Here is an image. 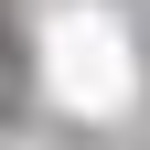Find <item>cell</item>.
I'll return each mask as SVG.
<instances>
[{"label": "cell", "instance_id": "1", "mask_svg": "<svg viewBox=\"0 0 150 150\" xmlns=\"http://www.w3.org/2000/svg\"><path fill=\"white\" fill-rule=\"evenodd\" d=\"M64 97H107V86H118V64H107V32H86V22H64Z\"/></svg>", "mask_w": 150, "mask_h": 150}]
</instances>
